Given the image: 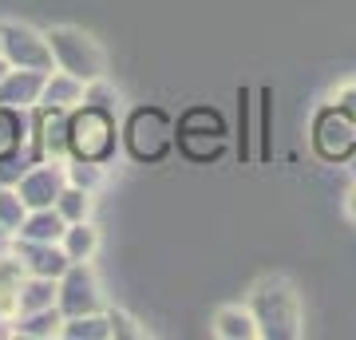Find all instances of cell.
Returning a JSON list of instances; mask_svg holds the SVG:
<instances>
[{"label":"cell","instance_id":"5","mask_svg":"<svg viewBox=\"0 0 356 340\" xmlns=\"http://www.w3.org/2000/svg\"><path fill=\"white\" fill-rule=\"evenodd\" d=\"M175 123L166 119V111L159 107H139V111L131 115L127 123V151L139 159V163H159L170 154L175 147Z\"/></svg>","mask_w":356,"mask_h":340},{"label":"cell","instance_id":"14","mask_svg":"<svg viewBox=\"0 0 356 340\" xmlns=\"http://www.w3.org/2000/svg\"><path fill=\"white\" fill-rule=\"evenodd\" d=\"M60 245H64L67 261H91V253L99 250V234H95V226H88V222H67Z\"/></svg>","mask_w":356,"mask_h":340},{"label":"cell","instance_id":"17","mask_svg":"<svg viewBox=\"0 0 356 340\" xmlns=\"http://www.w3.org/2000/svg\"><path fill=\"white\" fill-rule=\"evenodd\" d=\"M60 214H64V222H88L91 214V190L83 186H64V194H60Z\"/></svg>","mask_w":356,"mask_h":340},{"label":"cell","instance_id":"15","mask_svg":"<svg viewBox=\"0 0 356 340\" xmlns=\"http://www.w3.org/2000/svg\"><path fill=\"white\" fill-rule=\"evenodd\" d=\"M64 328V309H36V313H20L16 337H60Z\"/></svg>","mask_w":356,"mask_h":340},{"label":"cell","instance_id":"19","mask_svg":"<svg viewBox=\"0 0 356 340\" xmlns=\"http://www.w3.org/2000/svg\"><path fill=\"white\" fill-rule=\"evenodd\" d=\"M329 103H332V107H337L341 115H348V119L356 123V79H353V83H341V88L329 95Z\"/></svg>","mask_w":356,"mask_h":340},{"label":"cell","instance_id":"11","mask_svg":"<svg viewBox=\"0 0 356 340\" xmlns=\"http://www.w3.org/2000/svg\"><path fill=\"white\" fill-rule=\"evenodd\" d=\"M218 340H257V321L250 313V305H222L210 325Z\"/></svg>","mask_w":356,"mask_h":340},{"label":"cell","instance_id":"13","mask_svg":"<svg viewBox=\"0 0 356 340\" xmlns=\"http://www.w3.org/2000/svg\"><path fill=\"white\" fill-rule=\"evenodd\" d=\"M64 229H67L64 214H60V210L51 214V206H44V210H36L28 222H20L16 234L28 238V241H60V238H64Z\"/></svg>","mask_w":356,"mask_h":340},{"label":"cell","instance_id":"2","mask_svg":"<svg viewBox=\"0 0 356 340\" xmlns=\"http://www.w3.org/2000/svg\"><path fill=\"white\" fill-rule=\"evenodd\" d=\"M44 36H48L51 60H56L60 72L76 76L79 83H95V79H103V72H107V56H103V48L88 36V32H79V28H48Z\"/></svg>","mask_w":356,"mask_h":340},{"label":"cell","instance_id":"20","mask_svg":"<svg viewBox=\"0 0 356 340\" xmlns=\"http://www.w3.org/2000/svg\"><path fill=\"white\" fill-rule=\"evenodd\" d=\"M344 214H348V218L356 222V182L348 186V194H344Z\"/></svg>","mask_w":356,"mask_h":340},{"label":"cell","instance_id":"6","mask_svg":"<svg viewBox=\"0 0 356 340\" xmlns=\"http://www.w3.org/2000/svg\"><path fill=\"white\" fill-rule=\"evenodd\" d=\"M178 143L191 159H218L222 147H226V123L222 115L210 111V107H194V111L182 115L178 123Z\"/></svg>","mask_w":356,"mask_h":340},{"label":"cell","instance_id":"3","mask_svg":"<svg viewBox=\"0 0 356 340\" xmlns=\"http://www.w3.org/2000/svg\"><path fill=\"white\" fill-rule=\"evenodd\" d=\"M67 151L88 163H103L115 151V115L95 103H79V111L67 119Z\"/></svg>","mask_w":356,"mask_h":340},{"label":"cell","instance_id":"9","mask_svg":"<svg viewBox=\"0 0 356 340\" xmlns=\"http://www.w3.org/2000/svg\"><path fill=\"white\" fill-rule=\"evenodd\" d=\"M64 186H67V175L60 170V163H51V166H36V170H28V175L20 178L16 194H20L24 206L44 210V206H56V202H60Z\"/></svg>","mask_w":356,"mask_h":340},{"label":"cell","instance_id":"18","mask_svg":"<svg viewBox=\"0 0 356 340\" xmlns=\"http://www.w3.org/2000/svg\"><path fill=\"white\" fill-rule=\"evenodd\" d=\"M107 321H111V337H127V340H143V337H147V328H139V321H135L131 313H123V309H111Z\"/></svg>","mask_w":356,"mask_h":340},{"label":"cell","instance_id":"10","mask_svg":"<svg viewBox=\"0 0 356 340\" xmlns=\"http://www.w3.org/2000/svg\"><path fill=\"white\" fill-rule=\"evenodd\" d=\"M44 83H48V72H32V67H20V72H4L0 76V107H28L44 95Z\"/></svg>","mask_w":356,"mask_h":340},{"label":"cell","instance_id":"4","mask_svg":"<svg viewBox=\"0 0 356 340\" xmlns=\"http://www.w3.org/2000/svg\"><path fill=\"white\" fill-rule=\"evenodd\" d=\"M309 139H313L317 159H325V163L344 166V163L356 159V123L348 119V115L337 111L332 103L317 107L313 123H309Z\"/></svg>","mask_w":356,"mask_h":340},{"label":"cell","instance_id":"16","mask_svg":"<svg viewBox=\"0 0 356 340\" xmlns=\"http://www.w3.org/2000/svg\"><path fill=\"white\" fill-rule=\"evenodd\" d=\"M20 143H24V119L13 107H0V159L16 154Z\"/></svg>","mask_w":356,"mask_h":340},{"label":"cell","instance_id":"1","mask_svg":"<svg viewBox=\"0 0 356 340\" xmlns=\"http://www.w3.org/2000/svg\"><path fill=\"white\" fill-rule=\"evenodd\" d=\"M250 313L257 321V337L261 340H301L305 337V309H301V293L289 277H261L250 289Z\"/></svg>","mask_w":356,"mask_h":340},{"label":"cell","instance_id":"8","mask_svg":"<svg viewBox=\"0 0 356 340\" xmlns=\"http://www.w3.org/2000/svg\"><path fill=\"white\" fill-rule=\"evenodd\" d=\"M0 51L8 56V63H20V67H32V72H51L56 67L48 36H40L24 24H0Z\"/></svg>","mask_w":356,"mask_h":340},{"label":"cell","instance_id":"12","mask_svg":"<svg viewBox=\"0 0 356 340\" xmlns=\"http://www.w3.org/2000/svg\"><path fill=\"white\" fill-rule=\"evenodd\" d=\"M83 88L88 83H79L76 76H67V72H56V76L44 83V107H60V111H67V107H79L83 103Z\"/></svg>","mask_w":356,"mask_h":340},{"label":"cell","instance_id":"21","mask_svg":"<svg viewBox=\"0 0 356 340\" xmlns=\"http://www.w3.org/2000/svg\"><path fill=\"white\" fill-rule=\"evenodd\" d=\"M353 175H356V159H353Z\"/></svg>","mask_w":356,"mask_h":340},{"label":"cell","instance_id":"7","mask_svg":"<svg viewBox=\"0 0 356 340\" xmlns=\"http://www.w3.org/2000/svg\"><path fill=\"white\" fill-rule=\"evenodd\" d=\"M56 305L64 309V316H91V313H103L99 281H95V269H91L88 261H72V265L64 269V281H60Z\"/></svg>","mask_w":356,"mask_h":340}]
</instances>
